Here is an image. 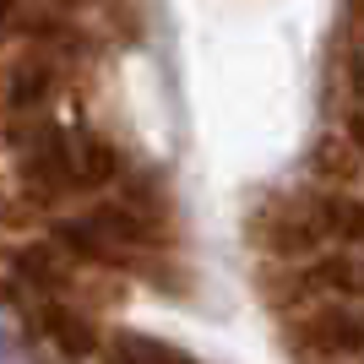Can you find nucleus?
I'll list each match as a JSON object with an SVG mask.
<instances>
[{
  "label": "nucleus",
  "mask_w": 364,
  "mask_h": 364,
  "mask_svg": "<svg viewBox=\"0 0 364 364\" xmlns=\"http://www.w3.org/2000/svg\"><path fill=\"white\" fill-rule=\"evenodd\" d=\"M55 240H60L71 256L92 261V267L141 272V261H152V250L164 245V223L147 218L141 207H92V213L60 223Z\"/></svg>",
  "instance_id": "1"
},
{
  "label": "nucleus",
  "mask_w": 364,
  "mask_h": 364,
  "mask_svg": "<svg viewBox=\"0 0 364 364\" xmlns=\"http://www.w3.org/2000/svg\"><path fill=\"white\" fill-rule=\"evenodd\" d=\"M250 240L261 245V256L277 261H310L326 245L316 196H272L250 213Z\"/></svg>",
  "instance_id": "2"
},
{
  "label": "nucleus",
  "mask_w": 364,
  "mask_h": 364,
  "mask_svg": "<svg viewBox=\"0 0 364 364\" xmlns=\"http://www.w3.org/2000/svg\"><path fill=\"white\" fill-rule=\"evenodd\" d=\"M6 141H16V168H22L33 196L60 201L71 191H82V180H76V147L60 125H33V131H16Z\"/></svg>",
  "instance_id": "3"
},
{
  "label": "nucleus",
  "mask_w": 364,
  "mask_h": 364,
  "mask_svg": "<svg viewBox=\"0 0 364 364\" xmlns=\"http://www.w3.org/2000/svg\"><path fill=\"white\" fill-rule=\"evenodd\" d=\"M289 343L316 359H364V299H326L289 326Z\"/></svg>",
  "instance_id": "4"
},
{
  "label": "nucleus",
  "mask_w": 364,
  "mask_h": 364,
  "mask_svg": "<svg viewBox=\"0 0 364 364\" xmlns=\"http://www.w3.org/2000/svg\"><path fill=\"white\" fill-rule=\"evenodd\" d=\"M310 294H326V299H364V256L353 250H337V256H310L299 277Z\"/></svg>",
  "instance_id": "5"
},
{
  "label": "nucleus",
  "mask_w": 364,
  "mask_h": 364,
  "mask_svg": "<svg viewBox=\"0 0 364 364\" xmlns=\"http://www.w3.org/2000/svg\"><path fill=\"white\" fill-rule=\"evenodd\" d=\"M44 332H49V343H55V353H65V359H92V353H98V326H92L76 304L49 299L44 304Z\"/></svg>",
  "instance_id": "6"
},
{
  "label": "nucleus",
  "mask_w": 364,
  "mask_h": 364,
  "mask_svg": "<svg viewBox=\"0 0 364 364\" xmlns=\"http://www.w3.org/2000/svg\"><path fill=\"white\" fill-rule=\"evenodd\" d=\"M49 98H55V65L38 60V55L16 60L11 82H6V104H11V114H38Z\"/></svg>",
  "instance_id": "7"
},
{
  "label": "nucleus",
  "mask_w": 364,
  "mask_h": 364,
  "mask_svg": "<svg viewBox=\"0 0 364 364\" xmlns=\"http://www.w3.org/2000/svg\"><path fill=\"white\" fill-rule=\"evenodd\" d=\"M316 196V213L326 240H343V245H364V201L348 196V191H310Z\"/></svg>",
  "instance_id": "8"
},
{
  "label": "nucleus",
  "mask_w": 364,
  "mask_h": 364,
  "mask_svg": "<svg viewBox=\"0 0 364 364\" xmlns=\"http://www.w3.org/2000/svg\"><path fill=\"white\" fill-rule=\"evenodd\" d=\"M71 147H76V180H82V191H98V185L120 180V152L109 147L104 136L71 131Z\"/></svg>",
  "instance_id": "9"
},
{
  "label": "nucleus",
  "mask_w": 364,
  "mask_h": 364,
  "mask_svg": "<svg viewBox=\"0 0 364 364\" xmlns=\"http://www.w3.org/2000/svg\"><path fill=\"white\" fill-rule=\"evenodd\" d=\"M104 359L109 364H191V353L168 348V343H158V337H147V332H114Z\"/></svg>",
  "instance_id": "10"
},
{
  "label": "nucleus",
  "mask_w": 364,
  "mask_h": 364,
  "mask_svg": "<svg viewBox=\"0 0 364 364\" xmlns=\"http://www.w3.org/2000/svg\"><path fill=\"white\" fill-rule=\"evenodd\" d=\"M60 240H49V245H28L22 256H16V272L28 277V283H38V289H65L71 283V267H65V256L55 250Z\"/></svg>",
  "instance_id": "11"
},
{
  "label": "nucleus",
  "mask_w": 364,
  "mask_h": 364,
  "mask_svg": "<svg viewBox=\"0 0 364 364\" xmlns=\"http://www.w3.org/2000/svg\"><path fill=\"white\" fill-rule=\"evenodd\" d=\"M310 164H316L321 180H353V168H359V147H353V136H326V141H316Z\"/></svg>",
  "instance_id": "12"
},
{
  "label": "nucleus",
  "mask_w": 364,
  "mask_h": 364,
  "mask_svg": "<svg viewBox=\"0 0 364 364\" xmlns=\"http://www.w3.org/2000/svg\"><path fill=\"white\" fill-rule=\"evenodd\" d=\"M16 343H22V321H16V310L0 304V348H16Z\"/></svg>",
  "instance_id": "13"
},
{
  "label": "nucleus",
  "mask_w": 364,
  "mask_h": 364,
  "mask_svg": "<svg viewBox=\"0 0 364 364\" xmlns=\"http://www.w3.org/2000/svg\"><path fill=\"white\" fill-rule=\"evenodd\" d=\"M348 136H353V147L364 152V104H359V109L348 114Z\"/></svg>",
  "instance_id": "14"
},
{
  "label": "nucleus",
  "mask_w": 364,
  "mask_h": 364,
  "mask_svg": "<svg viewBox=\"0 0 364 364\" xmlns=\"http://www.w3.org/2000/svg\"><path fill=\"white\" fill-rule=\"evenodd\" d=\"M0 364H33V353L16 343V348H0Z\"/></svg>",
  "instance_id": "15"
}]
</instances>
